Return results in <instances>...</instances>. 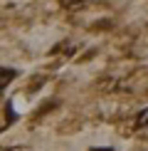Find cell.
<instances>
[{
    "mask_svg": "<svg viewBox=\"0 0 148 151\" xmlns=\"http://www.w3.org/2000/svg\"><path fill=\"white\" fill-rule=\"evenodd\" d=\"M15 70H5V67H0V77H3V79H10V77H15Z\"/></svg>",
    "mask_w": 148,
    "mask_h": 151,
    "instance_id": "1",
    "label": "cell"
},
{
    "mask_svg": "<svg viewBox=\"0 0 148 151\" xmlns=\"http://www.w3.org/2000/svg\"><path fill=\"white\" fill-rule=\"evenodd\" d=\"M148 124V111H143V114H141V122H138V127H146Z\"/></svg>",
    "mask_w": 148,
    "mask_h": 151,
    "instance_id": "2",
    "label": "cell"
},
{
    "mask_svg": "<svg viewBox=\"0 0 148 151\" xmlns=\"http://www.w3.org/2000/svg\"><path fill=\"white\" fill-rule=\"evenodd\" d=\"M91 151H114L111 146H104V149H91Z\"/></svg>",
    "mask_w": 148,
    "mask_h": 151,
    "instance_id": "3",
    "label": "cell"
}]
</instances>
